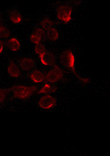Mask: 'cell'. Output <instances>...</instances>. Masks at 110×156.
<instances>
[{
	"label": "cell",
	"instance_id": "9a60e30c",
	"mask_svg": "<svg viewBox=\"0 0 110 156\" xmlns=\"http://www.w3.org/2000/svg\"><path fill=\"white\" fill-rule=\"evenodd\" d=\"M10 36V31L9 29L4 26L0 25V38H7Z\"/></svg>",
	"mask_w": 110,
	"mask_h": 156
},
{
	"label": "cell",
	"instance_id": "ac0fdd59",
	"mask_svg": "<svg viewBox=\"0 0 110 156\" xmlns=\"http://www.w3.org/2000/svg\"><path fill=\"white\" fill-rule=\"evenodd\" d=\"M9 91V88L8 89L0 88V103L2 102L5 100L7 93Z\"/></svg>",
	"mask_w": 110,
	"mask_h": 156
},
{
	"label": "cell",
	"instance_id": "2e32d148",
	"mask_svg": "<svg viewBox=\"0 0 110 156\" xmlns=\"http://www.w3.org/2000/svg\"><path fill=\"white\" fill-rule=\"evenodd\" d=\"M34 51H35V53L38 56H40L46 51V48H45V46L43 44L38 43L37 44H35V46L34 47Z\"/></svg>",
	"mask_w": 110,
	"mask_h": 156
},
{
	"label": "cell",
	"instance_id": "e0dca14e",
	"mask_svg": "<svg viewBox=\"0 0 110 156\" xmlns=\"http://www.w3.org/2000/svg\"><path fill=\"white\" fill-rule=\"evenodd\" d=\"M29 40L31 42H32V43L35 44H37L38 43H41V41H42L43 39L40 37H39L38 35L33 33L30 35Z\"/></svg>",
	"mask_w": 110,
	"mask_h": 156
},
{
	"label": "cell",
	"instance_id": "ba28073f",
	"mask_svg": "<svg viewBox=\"0 0 110 156\" xmlns=\"http://www.w3.org/2000/svg\"><path fill=\"white\" fill-rule=\"evenodd\" d=\"M29 77L30 79L35 83H40L45 81V75L40 70H34L30 73Z\"/></svg>",
	"mask_w": 110,
	"mask_h": 156
},
{
	"label": "cell",
	"instance_id": "7c38bea8",
	"mask_svg": "<svg viewBox=\"0 0 110 156\" xmlns=\"http://www.w3.org/2000/svg\"><path fill=\"white\" fill-rule=\"evenodd\" d=\"M57 90L56 87L50 84V83H45L42 87L37 91L38 94H50L54 93Z\"/></svg>",
	"mask_w": 110,
	"mask_h": 156
},
{
	"label": "cell",
	"instance_id": "52a82bcc",
	"mask_svg": "<svg viewBox=\"0 0 110 156\" xmlns=\"http://www.w3.org/2000/svg\"><path fill=\"white\" fill-rule=\"evenodd\" d=\"M19 66L24 71H30L34 68L35 65V61L31 58H22L19 60Z\"/></svg>",
	"mask_w": 110,
	"mask_h": 156
},
{
	"label": "cell",
	"instance_id": "4fadbf2b",
	"mask_svg": "<svg viewBox=\"0 0 110 156\" xmlns=\"http://www.w3.org/2000/svg\"><path fill=\"white\" fill-rule=\"evenodd\" d=\"M59 32L55 28H51L45 31V37L49 40L54 41L59 38Z\"/></svg>",
	"mask_w": 110,
	"mask_h": 156
},
{
	"label": "cell",
	"instance_id": "ffe728a7",
	"mask_svg": "<svg viewBox=\"0 0 110 156\" xmlns=\"http://www.w3.org/2000/svg\"><path fill=\"white\" fill-rule=\"evenodd\" d=\"M3 49H4V44H3V43L2 42L1 40H0V54L2 52Z\"/></svg>",
	"mask_w": 110,
	"mask_h": 156
},
{
	"label": "cell",
	"instance_id": "d6986e66",
	"mask_svg": "<svg viewBox=\"0 0 110 156\" xmlns=\"http://www.w3.org/2000/svg\"><path fill=\"white\" fill-rule=\"evenodd\" d=\"M34 33L37 34V35H38L42 39H44L45 38H46L45 37V30H43L42 28H37V29H36L34 30Z\"/></svg>",
	"mask_w": 110,
	"mask_h": 156
},
{
	"label": "cell",
	"instance_id": "277c9868",
	"mask_svg": "<svg viewBox=\"0 0 110 156\" xmlns=\"http://www.w3.org/2000/svg\"><path fill=\"white\" fill-rule=\"evenodd\" d=\"M64 76L62 69L57 65L53 66V68L49 71L45 75V80L50 83H55L61 80Z\"/></svg>",
	"mask_w": 110,
	"mask_h": 156
},
{
	"label": "cell",
	"instance_id": "8fae6325",
	"mask_svg": "<svg viewBox=\"0 0 110 156\" xmlns=\"http://www.w3.org/2000/svg\"><path fill=\"white\" fill-rule=\"evenodd\" d=\"M9 18L13 24H18L22 21V16L20 12L16 10H13L10 12Z\"/></svg>",
	"mask_w": 110,
	"mask_h": 156
},
{
	"label": "cell",
	"instance_id": "30bf717a",
	"mask_svg": "<svg viewBox=\"0 0 110 156\" xmlns=\"http://www.w3.org/2000/svg\"><path fill=\"white\" fill-rule=\"evenodd\" d=\"M7 44L9 49L13 52L18 51L21 48V44L16 38H10L8 40Z\"/></svg>",
	"mask_w": 110,
	"mask_h": 156
},
{
	"label": "cell",
	"instance_id": "7a4b0ae2",
	"mask_svg": "<svg viewBox=\"0 0 110 156\" xmlns=\"http://www.w3.org/2000/svg\"><path fill=\"white\" fill-rule=\"evenodd\" d=\"M9 91H12L13 96L20 99H24L30 97L37 90L35 86H26V85H15L10 88Z\"/></svg>",
	"mask_w": 110,
	"mask_h": 156
},
{
	"label": "cell",
	"instance_id": "5b68a950",
	"mask_svg": "<svg viewBox=\"0 0 110 156\" xmlns=\"http://www.w3.org/2000/svg\"><path fill=\"white\" fill-rule=\"evenodd\" d=\"M56 104V99L50 95V94H46L43 96H42L38 101V105L43 109H50L55 106Z\"/></svg>",
	"mask_w": 110,
	"mask_h": 156
},
{
	"label": "cell",
	"instance_id": "6da1fadb",
	"mask_svg": "<svg viewBox=\"0 0 110 156\" xmlns=\"http://www.w3.org/2000/svg\"><path fill=\"white\" fill-rule=\"evenodd\" d=\"M62 64L68 69H69L77 79L83 83L89 82V79L85 77H82L78 74L75 68V58L73 52L70 49H67L62 52L60 56Z\"/></svg>",
	"mask_w": 110,
	"mask_h": 156
},
{
	"label": "cell",
	"instance_id": "5bb4252c",
	"mask_svg": "<svg viewBox=\"0 0 110 156\" xmlns=\"http://www.w3.org/2000/svg\"><path fill=\"white\" fill-rule=\"evenodd\" d=\"M54 25L53 21L48 18L43 19L40 22V26L42 27V29H43L45 30H47L53 27Z\"/></svg>",
	"mask_w": 110,
	"mask_h": 156
},
{
	"label": "cell",
	"instance_id": "8992f818",
	"mask_svg": "<svg viewBox=\"0 0 110 156\" xmlns=\"http://www.w3.org/2000/svg\"><path fill=\"white\" fill-rule=\"evenodd\" d=\"M38 57L41 63L45 66H54L56 65L55 56L50 51H46L43 54Z\"/></svg>",
	"mask_w": 110,
	"mask_h": 156
},
{
	"label": "cell",
	"instance_id": "3957f363",
	"mask_svg": "<svg viewBox=\"0 0 110 156\" xmlns=\"http://www.w3.org/2000/svg\"><path fill=\"white\" fill-rule=\"evenodd\" d=\"M72 8L68 5H59L56 9L57 19L64 23H68L72 20Z\"/></svg>",
	"mask_w": 110,
	"mask_h": 156
},
{
	"label": "cell",
	"instance_id": "9c48e42d",
	"mask_svg": "<svg viewBox=\"0 0 110 156\" xmlns=\"http://www.w3.org/2000/svg\"><path fill=\"white\" fill-rule=\"evenodd\" d=\"M7 72L12 77H19L21 76V71L19 67L13 62H10L8 65Z\"/></svg>",
	"mask_w": 110,
	"mask_h": 156
}]
</instances>
